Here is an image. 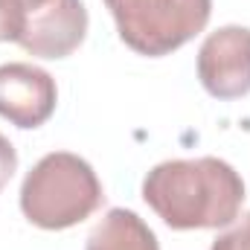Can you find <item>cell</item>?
Returning a JSON list of instances; mask_svg holds the SVG:
<instances>
[{"instance_id": "1", "label": "cell", "mask_w": 250, "mask_h": 250, "mask_svg": "<svg viewBox=\"0 0 250 250\" xmlns=\"http://www.w3.org/2000/svg\"><path fill=\"white\" fill-rule=\"evenodd\" d=\"M143 198L172 230H218L239 218L245 181L218 157L166 160L146 175Z\"/></svg>"}, {"instance_id": "2", "label": "cell", "mask_w": 250, "mask_h": 250, "mask_svg": "<svg viewBox=\"0 0 250 250\" xmlns=\"http://www.w3.org/2000/svg\"><path fill=\"white\" fill-rule=\"evenodd\" d=\"M102 198V184L84 157L73 151H53L26 172L21 209L41 230H67L90 218Z\"/></svg>"}, {"instance_id": "3", "label": "cell", "mask_w": 250, "mask_h": 250, "mask_svg": "<svg viewBox=\"0 0 250 250\" xmlns=\"http://www.w3.org/2000/svg\"><path fill=\"white\" fill-rule=\"evenodd\" d=\"M120 38L148 59H163L204 32L212 0H105Z\"/></svg>"}, {"instance_id": "4", "label": "cell", "mask_w": 250, "mask_h": 250, "mask_svg": "<svg viewBox=\"0 0 250 250\" xmlns=\"http://www.w3.org/2000/svg\"><path fill=\"white\" fill-rule=\"evenodd\" d=\"M23 12V47L35 59H67L87 35V9L82 0H18Z\"/></svg>"}, {"instance_id": "5", "label": "cell", "mask_w": 250, "mask_h": 250, "mask_svg": "<svg viewBox=\"0 0 250 250\" xmlns=\"http://www.w3.org/2000/svg\"><path fill=\"white\" fill-rule=\"evenodd\" d=\"M198 79L215 99H239L250 93V29L221 26L209 32L198 50Z\"/></svg>"}, {"instance_id": "6", "label": "cell", "mask_w": 250, "mask_h": 250, "mask_svg": "<svg viewBox=\"0 0 250 250\" xmlns=\"http://www.w3.org/2000/svg\"><path fill=\"white\" fill-rule=\"evenodd\" d=\"M59 105L56 79L26 62L0 64V117L18 128H41Z\"/></svg>"}, {"instance_id": "7", "label": "cell", "mask_w": 250, "mask_h": 250, "mask_svg": "<svg viewBox=\"0 0 250 250\" xmlns=\"http://www.w3.org/2000/svg\"><path fill=\"white\" fill-rule=\"evenodd\" d=\"M84 250H160L154 230L131 209L114 207L90 230Z\"/></svg>"}, {"instance_id": "8", "label": "cell", "mask_w": 250, "mask_h": 250, "mask_svg": "<svg viewBox=\"0 0 250 250\" xmlns=\"http://www.w3.org/2000/svg\"><path fill=\"white\" fill-rule=\"evenodd\" d=\"M23 35V12L18 0H0V41H21Z\"/></svg>"}, {"instance_id": "9", "label": "cell", "mask_w": 250, "mask_h": 250, "mask_svg": "<svg viewBox=\"0 0 250 250\" xmlns=\"http://www.w3.org/2000/svg\"><path fill=\"white\" fill-rule=\"evenodd\" d=\"M209 250H250V212L242 218L239 227L221 233V236L212 242V248Z\"/></svg>"}, {"instance_id": "10", "label": "cell", "mask_w": 250, "mask_h": 250, "mask_svg": "<svg viewBox=\"0 0 250 250\" xmlns=\"http://www.w3.org/2000/svg\"><path fill=\"white\" fill-rule=\"evenodd\" d=\"M15 169H18V151H15V146L0 134V192L6 189L9 181H12Z\"/></svg>"}]
</instances>
